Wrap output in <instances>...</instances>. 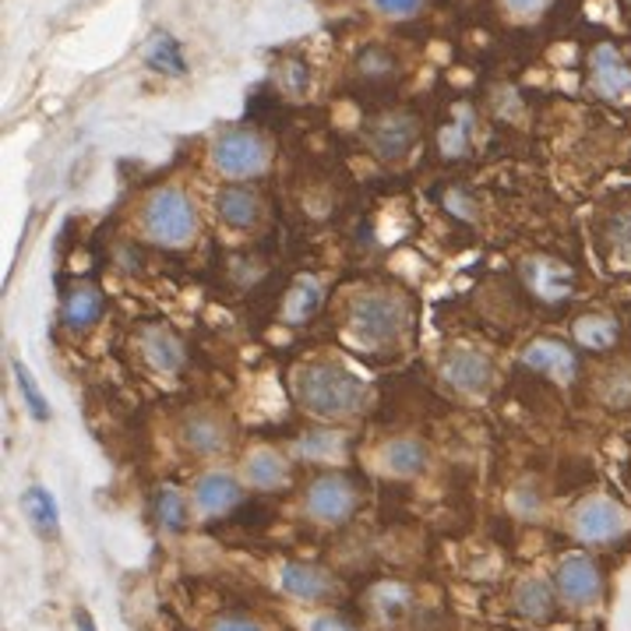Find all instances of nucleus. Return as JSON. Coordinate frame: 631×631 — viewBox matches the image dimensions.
Returning <instances> with one entry per match:
<instances>
[{
  "label": "nucleus",
  "mask_w": 631,
  "mask_h": 631,
  "mask_svg": "<svg viewBox=\"0 0 631 631\" xmlns=\"http://www.w3.org/2000/svg\"><path fill=\"white\" fill-rule=\"evenodd\" d=\"M374 8L381 14H413L420 8V0H374Z\"/></svg>",
  "instance_id": "nucleus-34"
},
{
  "label": "nucleus",
  "mask_w": 631,
  "mask_h": 631,
  "mask_svg": "<svg viewBox=\"0 0 631 631\" xmlns=\"http://www.w3.org/2000/svg\"><path fill=\"white\" fill-rule=\"evenodd\" d=\"M216 213L230 230H251V227H258V219H262V202L251 187L227 184L216 194Z\"/></svg>",
  "instance_id": "nucleus-12"
},
{
  "label": "nucleus",
  "mask_w": 631,
  "mask_h": 631,
  "mask_svg": "<svg viewBox=\"0 0 631 631\" xmlns=\"http://www.w3.org/2000/svg\"><path fill=\"white\" fill-rule=\"evenodd\" d=\"M287 74H290V93L293 96H300V93H304V88H307V68L304 64H287Z\"/></svg>",
  "instance_id": "nucleus-35"
},
{
  "label": "nucleus",
  "mask_w": 631,
  "mask_h": 631,
  "mask_svg": "<svg viewBox=\"0 0 631 631\" xmlns=\"http://www.w3.org/2000/svg\"><path fill=\"white\" fill-rule=\"evenodd\" d=\"M142 353L159 374H173L184 367V345H180V339L162 325H153L142 332Z\"/></svg>",
  "instance_id": "nucleus-17"
},
{
  "label": "nucleus",
  "mask_w": 631,
  "mask_h": 631,
  "mask_svg": "<svg viewBox=\"0 0 631 631\" xmlns=\"http://www.w3.org/2000/svg\"><path fill=\"white\" fill-rule=\"evenodd\" d=\"M522 364L530 367V371L547 374V378L561 381V385H572L579 378V356H575V350H568V345L558 342V339H533L530 345H525Z\"/></svg>",
  "instance_id": "nucleus-9"
},
{
  "label": "nucleus",
  "mask_w": 631,
  "mask_h": 631,
  "mask_svg": "<svg viewBox=\"0 0 631 631\" xmlns=\"http://www.w3.org/2000/svg\"><path fill=\"white\" fill-rule=\"evenodd\" d=\"M590 78L604 99H618L624 88H631V68L624 64V57L614 50L610 43H599L590 57Z\"/></svg>",
  "instance_id": "nucleus-11"
},
{
  "label": "nucleus",
  "mask_w": 631,
  "mask_h": 631,
  "mask_svg": "<svg viewBox=\"0 0 631 631\" xmlns=\"http://www.w3.org/2000/svg\"><path fill=\"white\" fill-rule=\"evenodd\" d=\"M441 374H445V381L456 388V392L480 396V392H487V388H490L494 367H490V360L484 353L465 350V345H456V350L445 353Z\"/></svg>",
  "instance_id": "nucleus-7"
},
{
  "label": "nucleus",
  "mask_w": 631,
  "mask_h": 631,
  "mask_svg": "<svg viewBox=\"0 0 631 631\" xmlns=\"http://www.w3.org/2000/svg\"><path fill=\"white\" fill-rule=\"evenodd\" d=\"M156 519L167 533H184L187 530V501L180 498V490L162 487L156 494Z\"/></svg>",
  "instance_id": "nucleus-28"
},
{
  "label": "nucleus",
  "mask_w": 631,
  "mask_h": 631,
  "mask_svg": "<svg viewBox=\"0 0 631 631\" xmlns=\"http://www.w3.org/2000/svg\"><path fill=\"white\" fill-rule=\"evenodd\" d=\"M554 593H558L568 607H590L604 593V575L599 565L590 554H568L554 568Z\"/></svg>",
  "instance_id": "nucleus-6"
},
{
  "label": "nucleus",
  "mask_w": 631,
  "mask_h": 631,
  "mask_svg": "<svg viewBox=\"0 0 631 631\" xmlns=\"http://www.w3.org/2000/svg\"><path fill=\"white\" fill-rule=\"evenodd\" d=\"M392 64H396L392 53H385L378 47L360 53V74H367V78H385V74L392 71Z\"/></svg>",
  "instance_id": "nucleus-31"
},
{
  "label": "nucleus",
  "mask_w": 631,
  "mask_h": 631,
  "mask_svg": "<svg viewBox=\"0 0 631 631\" xmlns=\"http://www.w3.org/2000/svg\"><path fill=\"white\" fill-rule=\"evenodd\" d=\"M142 230L162 247H184L198 233V213L184 191L159 187L142 205Z\"/></svg>",
  "instance_id": "nucleus-2"
},
{
  "label": "nucleus",
  "mask_w": 631,
  "mask_h": 631,
  "mask_svg": "<svg viewBox=\"0 0 631 631\" xmlns=\"http://www.w3.org/2000/svg\"><path fill=\"white\" fill-rule=\"evenodd\" d=\"M102 314V293L96 287H74L64 300V325L82 332V328H93Z\"/></svg>",
  "instance_id": "nucleus-21"
},
{
  "label": "nucleus",
  "mask_w": 631,
  "mask_h": 631,
  "mask_svg": "<svg viewBox=\"0 0 631 631\" xmlns=\"http://www.w3.org/2000/svg\"><path fill=\"white\" fill-rule=\"evenodd\" d=\"M572 332H575V342L582 345V350L607 353L618 345L621 325H618V318H610V314H582Z\"/></svg>",
  "instance_id": "nucleus-19"
},
{
  "label": "nucleus",
  "mask_w": 631,
  "mask_h": 631,
  "mask_svg": "<svg viewBox=\"0 0 631 631\" xmlns=\"http://www.w3.org/2000/svg\"><path fill=\"white\" fill-rule=\"evenodd\" d=\"M318 307H321V287L318 282L296 279L293 290L287 293V304H282V318H287V325H300V321H307Z\"/></svg>",
  "instance_id": "nucleus-26"
},
{
  "label": "nucleus",
  "mask_w": 631,
  "mask_h": 631,
  "mask_svg": "<svg viewBox=\"0 0 631 631\" xmlns=\"http://www.w3.org/2000/svg\"><path fill=\"white\" fill-rule=\"evenodd\" d=\"M505 4L512 11H519V14H533V11L544 8V0H505Z\"/></svg>",
  "instance_id": "nucleus-37"
},
{
  "label": "nucleus",
  "mask_w": 631,
  "mask_h": 631,
  "mask_svg": "<svg viewBox=\"0 0 631 631\" xmlns=\"http://www.w3.org/2000/svg\"><path fill=\"white\" fill-rule=\"evenodd\" d=\"M240 498H244V490H240V484L230 473H219V470L202 473L198 484H194V505H198L205 515L230 512L233 505H240Z\"/></svg>",
  "instance_id": "nucleus-14"
},
{
  "label": "nucleus",
  "mask_w": 631,
  "mask_h": 631,
  "mask_svg": "<svg viewBox=\"0 0 631 631\" xmlns=\"http://www.w3.org/2000/svg\"><path fill=\"white\" fill-rule=\"evenodd\" d=\"M470 124H473L470 110H459L456 124H448V128L441 131V153H445V156L456 159V156L465 153V142H470Z\"/></svg>",
  "instance_id": "nucleus-30"
},
{
  "label": "nucleus",
  "mask_w": 631,
  "mask_h": 631,
  "mask_svg": "<svg viewBox=\"0 0 631 631\" xmlns=\"http://www.w3.org/2000/svg\"><path fill=\"white\" fill-rule=\"evenodd\" d=\"M381 599H385V604H381V614H399V610L405 607V599H410V593L399 590V585H385V590H381Z\"/></svg>",
  "instance_id": "nucleus-33"
},
{
  "label": "nucleus",
  "mask_w": 631,
  "mask_h": 631,
  "mask_svg": "<svg viewBox=\"0 0 631 631\" xmlns=\"http://www.w3.org/2000/svg\"><path fill=\"white\" fill-rule=\"evenodd\" d=\"M22 505H25V515L33 519V525L43 536L60 533V508H57L53 494L47 487H28L22 494Z\"/></svg>",
  "instance_id": "nucleus-24"
},
{
  "label": "nucleus",
  "mask_w": 631,
  "mask_h": 631,
  "mask_svg": "<svg viewBox=\"0 0 631 631\" xmlns=\"http://www.w3.org/2000/svg\"><path fill=\"white\" fill-rule=\"evenodd\" d=\"M604 240H607L610 262L631 268V208H621V213H614V216L607 219Z\"/></svg>",
  "instance_id": "nucleus-27"
},
{
  "label": "nucleus",
  "mask_w": 631,
  "mask_h": 631,
  "mask_svg": "<svg viewBox=\"0 0 631 631\" xmlns=\"http://www.w3.org/2000/svg\"><path fill=\"white\" fill-rule=\"evenodd\" d=\"M244 476H247L251 487L276 490L290 480V470H287V462H282V456L272 452V448H254V452L244 459Z\"/></svg>",
  "instance_id": "nucleus-18"
},
{
  "label": "nucleus",
  "mask_w": 631,
  "mask_h": 631,
  "mask_svg": "<svg viewBox=\"0 0 631 631\" xmlns=\"http://www.w3.org/2000/svg\"><path fill=\"white\" fill-rule=\"evenodd\" d=\"M296 448H300V456H304V459H332V456H342V452H345L342 434H328V430L307 434V438L300 441Z\"/></svg>",
  "instance_id": "nucleus-29"
},
{
  "label": "nucleus",
  "mask_w": 631,
  "mask_h": 631,
  "mask_svg": "<svg viewBox=\"0 0 631 631\" xmlns=\"http://www.w3.org/2000/svg\"><path fill=\"white\" fill-rule=\"evenodd\" d=\"M554 590L547 582H539V579H525L519 582V590H515V610L522 614V618H530V621H547L550 614H554Z\"/></svg>",
  "instance_id": "nucleus-22"
},
{
  "label": "nucleus",
  "mask_w": 631,
  "mask_h": 631,
  "mask_svg": "<svg viewBox=\"0 0 631 631\" xmlns=\"http://www.w3.org/2000/svg\"><path fill=\"white\" fill-rule=\"evenodd\" d=\"M145 64L159 74H170V78H180V74L187 71L184 50H180V43L170 33L153 36V43H148V50H145Z\"/></svg>",
  "instance_id": "nucleus-23"
},
{
  "label": "nucleus",
  "mask_w": 631,
  "mask_h": 631,
  "mask_svg": "<svg viewBox=\"0 0 631 631\" xmlns=\"http://www.w3.org/2000/svg\"><path fill=\"white\" fill-rule=\"evenodd\" d=\"M525 282H530V290L544 300H565L572 293V268L561 265V262H550V258H533L525 262L522 268Z\"/></svg>",
  "instance_id": "nucleus-16"
},
{
  "label": "nucleus",
  "mask_w": 631,
  "mask_h": 631,
  "mask_svg": "<svg viewBox=\"0 0 631 631\" xmlns=\"http://www.w3.org/2000/svg\"><path fill=\"white\" fill-rule=\"evenodd\" d=\"M572 525L582 544H607L624 530V512L607 498H590L579 505Z\"/></svg>",
  "instance_id": "nucleus-8"
},
{
  "label": "nucleus",
  "mask_w": 631,
  "mask_h": 631,
  "mask_svg": "<svg viewBox=\"0 0 631 631\" xmlns=\"http://www.w3.org/2000/svg\"><path fill=\"white\" fill-rule=\"evenodd\" d=\"M296 399L307 413L321 420H339L360 410V402L367 396L364 378H356L350 367L336 364V360H311L296 371L293 378Z\"/></svg>",
  "instance_id": "nucleus-1"
},
{
  "label": "nucleus",
  "mask_w": 631,
  "mask_h": 631,
  "mask_svg": "<svg viewBox=\"0 0 631 631\" xmlns=\"http://www.w3.org/2000/svg\"><path fill=\"white\" fill-rule=\"evenodd\" d=\"M416 138H420V124L413 113H388L367 131V142L381 159H402L416 145Z\"/></svg>",
  "instance_id": "nucleus-10"
},
{
  "label": "nucleus",
  "mask_w": 631,
  "mask_h": 631,
  "mask_svg": "<svg viewBox=\"0 0 631 631\" xmlns=\"http://www.w3.org/2000/svg\"><path fill=\"white\" fill-rule=\"evenodd\" d=\"M74 624H78V631H96V621L88 618V610H78V614H74Z\"/></svg>",
  "instance_id": "nucleus-38"
},
{
  "label": "nucleus",
  "mask_w": 631,
  "mask_h": 631,
  "mask_svg": "<svg viewBox=\"0 0 631 631\" xmlns=\"http://www.w3.org/2000/svg\"><path fill=\"white\" fill-rule=\"evenodd\" d=\"M311 631H353V628L345 624L342 618H336V614H325V618L311 621Z\"/></svg>",
  "instance_id": "nucleus-36"
},
{
  "label": "nucleus",
  "mask_w": 631,
  "mask_h": 631,
  "mask_svg": "<svg viewBox=\"0 0 631 631\" xmlns=\"http://www.w3.org/2000/svg\"><path fill=\"white\" fill-rule=\"evenodd\" d=\"M11 371H14V385H19V396H22V405L28 410V416H33L36 424H47L50 405H47V396H43V388L36 381V374L28 371V364H25V360H19V356L11 360Z\"/></svg>",
  "instance_id": "nucleus-25"
},
{
  "label": "nucleus",
  "mask_w": 631,
  "mask_h": 631,
  "mask_svg": "<svg viewBox=\"0 0 631 631\" xmlns=\"http://www.w3.org/2000/svg\"><path fill=\"white\" fill-rule=\"evenodd\" d=\"M402 325H405V304L392 293H364L350 304L353 336L371 345L396 339L402 332Z\"/></svg>",
  "instance_id": "nucleus-3"
},
{
  "label": "nucleus",
  "mask_w": 631,
  "mask_h": 631,
  "mask_svg": "<svg viewBox=\"0 0 631 631\" xmlns=\"http://www.w3.org/2000/svg\"><path fill=\"white\" fill-rule=\"evenodd\" d=\"M213 162L227 177H258L268 167V145L262 142V134L233 128L213 145Z\"/></svg>",
  "instance_id": "nucleus-5"
},
{
  "label": "nucleus",
  "mask_w": 631,
  "mask_h": 631,
  "mask_svg": "<svg viewBox=\"0 0 631 631\" xmlns=\"http://www.w3.org/2000/svg\"><path fill=\"white\" fill-rule=\"evenodd\" d=\"M381 462L396 476H416L427 470V445L416 438H396L381 448Z\"/></svg>",
  "instance_id": "nucleus-20"
},
{
  "label": "nucleus",
  "mask_w": 631,
  "mask_h": 631,
  "mask_svg": "<svg viewBox=\"0 0 631 631\" xmlns=\"http://www.w3.org/2000/svg\"><path fill=\"white\" fill-rule=\"evenodd\" d=\"M213 631H265V628L251 618H240V614H227V618H219L213 624Z\"/></svg>",
  "instance_id": "nucleus-32"
},
{
  "label": "nucleus",
  "mask_w": 631,
  "mask_h": 631,
  "mask_svg": "<svg viewBox=\"0 0 631 631\" xmlns=\"http://www.w3.org/2000/svg\"><path fill=\"white\" fill-rule=\"evenodd\" d=\"M180 441H184L187 452L213 459L227 448V427L219 424L213 413H191L184 424H180Z\"/></svg>",
  "instance_id": "nucleus-15"
},
{
  "label": "nucleus",
  "mask_w": 631,
  "mask_h": 631,
  "mask_svg": "<svg viewBox=\"0 0 631 631\" xmlns=\"http://www.w3.org/2000/svg\"><path fill=\"white\" fill-rule=\"evenodd\" d=\"M356 505H360V490L339 473L318 476L304 494V512L321 525H342L345 519H353Z\"/></svg>",
  "instance_id": "nucleus-4"
},
{
  "label": "nucleus",
  "mask_w": 631,
  "mask_h": 631,
  "mask_svg": "<svg viewBox=\"0 0 631 631\" xmlns=\"http://www.w3.org/2000/svg\"><path fill=\"white\" fill-rule=\"evenodd\" d=\"M279 585H282V590H287L293 599H304V604H318V599H328V596H332V590H336V582L328 579L321 568L300 565V561L282 565Z\"/></svg>",
  "instance_id": "nucleus-13"
}]
</instances>
